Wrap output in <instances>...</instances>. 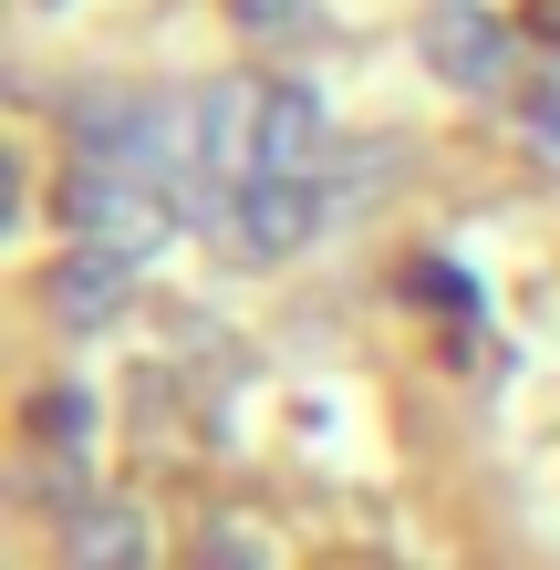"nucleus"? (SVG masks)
Here are the masks:
<instances>
[{"instance_id": "10", "label": "nucleus", "mask_w": 560, "mask_h": 570, "mask_svg": "<svg viewBox=\"0 0 560 570\" xmlns=\"http://www.w3.org/2000/svg\"><path fill=\"white\" fill-rule=\"evenodd\" d=\"M519 125H530V146H540V166H550V177H560V94H540V105H530V115H519Z\"/></svg>"}, {"instance_id": "2", "label": "nucleus", "mask_w": 560, "mask_h": 570, "mask_svg": "<svg viewBox=\"0 0 560 570\" xmlns=\"http://www.w3.org/2000/svg\"><path fill=\"white\" fill-rule=\"evenodd\" d=\"M322 218H333V187H322V177H249L239 197H228L218 239L239 249V259H291Z\"/></svg>"}, {"instance_id": "11", "label": "nucleus", "mask_w": 560, "mask_h": 570, "mask_svg": "<svg viewBox=\"0 0 560 570\" xmlns=\"http://www.w3.org/2000/svg\"><path fill=\"white\" fill-rule=\"evenodd\" d=\"M208 560H218V570H259L271 550H259V540H239V519H228V540H208Z\"/></svg>"}, {"instance_id": "8", "label": "nucleus", "mask_w": 560, "mask_h": 570, "mask_svg": "<svg viewBox=\"0 0 560 570\" xmlns=\"http://www.w3.org/2000/svg\"><path fill=\"white\" fill-rule=\"evenodd\" d=\"M239 31H271V42H302L312 0H239Z\"/></svg>"}, {"instance_id": "12", "label": "nucleus", "mask_w": 560, "mask_h": 570, "mask_svg": "<svg viewBox=\"0 0 560 570\" xmlns=\"http://www.w3.org/2000/svg\"><path fill=\"white\" fill-rule=\"evenodd\" d=\"M519 31H540V42H560V0H530V11H519Z\"/></svg>"}, {"instance_id": "1", "label": "nucleus", "mask_w": 560, "mask_h": 570, "mask_svg": "<svg viewBox=\"0 0 560 570\" xmlns=\"http://www.w3.org/2000/svg\"><path fill=\"white\" fill-rule=\"evenodd\" d=\"M62 218H73V239L94 249H115V259H156L177 239V197L167 187H146V177H125V166H73V187H62Z\"/></svg>"}, {"instance_id": "3", "label": "nucleus", "mask_w": 560, "mask_h": 570, "mask_svg": "<svg viewBox=\"0 0 560 570\" xmlns=\"http://www.w3.org/2000/svg\"><path fill=\"white\" fill-rule=\"evenodd\" d=\"M415 42H425V62H436L456 94H499V83L519 73V31H509L499 11H478V0H436Z\"/></svg>"}, {"instance_id": "9", "label": "nucleus", "mask_w": 560, "mask_h": 570, "mask_svg": "<svg viewBox=\"0 0 560 570\" xmlns=\"http://www.w3.org/2000/svg\"><path fill=\"white\" fill-rule=\"evenodd\" d=\"M31 435H94V405L83 394H42V405H31Z\"/></svg>"}, {"instance_id": "7", "label": "nucleus", "mask_w": 560, "mask_h": 570, "mask_svg": "<svg viewBox=\"0 0 560 570\" xmlns=\"http://www.w3.org/2000/svg\"><path fill=\"white\" fill-rule=\"evenodd\" d=\"M394 281H405V301H425V312H468V271H456V259H405V271H394Z\"/></svg>"}, {"instance_id": "6", "label": "nucleus", "mask_w": 560, "mask_h": 570, "mask_svg": "<svg viewBox=\"0 0 560 570\" xmlns=\"http://www.w3.org/2000/svg\"><path fill=\"white\" fill-rule=\"evenodd\" d=\"M62 570H146V519L125 498H83L62 519Z\"/></svg>"}, {"instance_id": "4", "label": "nucleus", "mask_w": 560, "mask_h": 570, "mask_svg": "<svg viewBox=\"0 0 560 570\" xmlns=\"http://www.w3.org/2000/svg\"><path fill=\"white\" fill-rule=\"evenodd\" d=\"M125 301H136V259H115L94 239H73V259H52V281H42V312L62 332H105Z\"/></svg>"}, {"instance_id": "5", "label": "nucleus", "mask_w": 560, "mask_h": 570, "mask_svg": "<svg viewBox=\"0 0 560 570\" xmlns=\"http://www.w3.org/2000/svg\"><path fill=\"white\" fill-rule=\"evenodd\" d=\"M259 177H333V115L312 83H271L259 105Z\"/></svg>"}]
</instances>
